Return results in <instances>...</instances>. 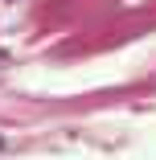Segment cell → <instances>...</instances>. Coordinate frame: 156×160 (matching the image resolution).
I'll return each instance as SVG.
<instances>
[]
</instances>
